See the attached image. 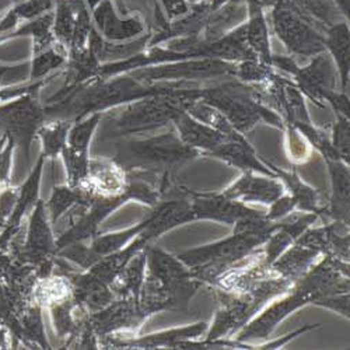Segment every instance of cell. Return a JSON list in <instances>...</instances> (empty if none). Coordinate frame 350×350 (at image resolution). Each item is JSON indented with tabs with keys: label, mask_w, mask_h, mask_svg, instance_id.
<instances>
[{
	"label": "cell",
	"mask_w": 350,
	"mask_h": 350,
	"mask_svg": "<svg viewBox=\"0 0 350 350\" xmlns=\"http://www.w3.org/2000/svg\"><path fill=\"white\" fill-rule=\"evenodd\" d=\"M199 100L215 107L240 135H247L260 121L283 129V120L255 96L252 87L228 81L199 87Z\"/></svg>",
	"instance_id": "1"
},
{
	"label": "cell",
	"mask_w": 350,
	"mask_h": 350,
	"mask_svg": "<svg viewBox=\"0 0 350 350\" xmlns=\"http://www.w3.org/2000/svg\"><path fill=\"white\" fill-rule=\"evenodd\" d=\"M115 163L126 170L171 172L200 154L185 144L177 132H167L143 140H131L120 144Z\"/></svg>",
	"instance_id": "2"
},
{
	"label": "cell",
	"mask_w": 350,
	"mask_h": 350,
	"mask_svg": "<svg viewBox=\"0 0 350 350\" xmlns=\"http://www.w3.org/2000/svg\"><path fill=\"white\" fill-rule=\"evenodd\" d=\"M192 81L181 83L174 93L159 94L132 101L113 118V132L120 135L139 133L154 128L165 126L177 116L183 108L181 92Z\"/></svg>",
	"instance_id": "3"
},
{
	"label": "cell",
	"mask_w": 350,
	"mask_h": 350,
	"mask_svg": "<svg viewBox=\"0 0 350 350\" xmlns=\"http://www.w3.org/2000/svg\"><path fill=\"white\" fill-rule=\"evenodd\" d=\"M272 23L278 38L290 53L312 57L327 51L324 36L317 31L311 20L291 0L273 8Z\"/></svg>",
	"instance_id": "4"
},
{
	"label": "cell",
	"mask_w": 350,
	"mask_h": 350,
	"mask_svg": "<svg viewBox=\"0 0 350 350\" xmlns=\"http://www.w3.org/2000/svg\"><path fill=\"white\" fill-rule=\"evenodd\" d=\"M237 64L226 62L215 57H192L171 64L154 65L129 72L140 83L154 84L164 81H195L200 79L236 77Z\"/></svg>",
	"instance_id": "5"
},
{
	"label": "cell",
	"mask_w": 350,
	"mask_h": 350,
	"mask_svg": "<svg viewBox=\"0 0 350 350\" xmlns=\"http://www.w3.org/2000/svg\"><path fill=\"white\" fill-rule=\"evenodd\" d=\"M40 92H31L0 105V132L9 135L30 156L31 143L45 124V108L38 101Z\"/></svg>",
	"instance_id": "6"
},
{
	"label": "cell",
	"mask_w": 350,
	"mask_h": 350,
	"mask_svg": "<svg viewBox=\"0 0 350 350\" xmlns=\"http://www.w3.org/2000/svg\"><path fill=\"white\" fill-rule=\"evenodd\" d=\"M293 293H290L284 299L269 306L259 317L252 319L247 327H244L243 331L237 335V340L245 343L250 340L267 339L280 321H283L288 314L308 303L315 301L317 295L301 279L293 284Z\"/></svg>",
	"instance_id": "7"
},
{
	"label": "cell",
	"mask_w": 350,
	"mask_h": 350,
	"mask_svg": "<svg viewBox=\"0 0 350 350\" xmlns=\"http://www.w3.org/2000/svg\"><path fill=\"white\" fill-rule=\"evenodd\" d=\"M189 211L192 220H215L226 224H236L240 220L262 215L247 208L245 203L228 199L221 193H193L189 191Z\"/></svg>",
	"instance_id": "8"
},
{
	"label": "cell",
	"mask_w": 350,
	"mask_h": 350,
	"mask_svg": "<svg viewBox=\"0 0 350 350\" xmlns=\"http://www.w3.org/2000/svg\"><path fill=\"white\" fill-rule=\"evenodd\" d=\"M293 77L299 90L318 105L327 92L336 90L338 72L327 51L312 56L311 64L306 68L299 66Z\"/></svg>",
	"instance_id": "9"
},
{
	"label": "cell",
	"mask_w": 350,
	"mask_h": 350,
	"mask_svg": "<svg viewBox=\"0 0 350 350\" xmlns=\"http://www.w3.org/2000/svg\"><path fill=\"white\" fill-rule=\"evenodd\" d=\"M92 20L101 37L112 42L131 41L144 33V23L140 16L121 17L111 0H104L92 12Z\"/></svg>",
	"instance_id": "10"
},
{
	"label": "cell",
	"mask_w": 350,
	"mask_h": 350,
	"mask_svg": "<svg viewBox=\"0 0 350 350\" xmlns=\"http://www.w3.org/2000/svg\"><path fill=\"white\" fill-rule=\"evenodd\" d=\"M283 193L284 187L278 181V178L269 180L267 177H258L255 172H245L239 181L221 192V195L228 199L243 203L259 202L265 203V205H272Z\"/></svg>",
	"instance_id": "11"
},
{
	"label": "cell",
	"mask_w": 350,
	"mask_h": 350,
	"mask_svg": "<svg viewBox=\"0 0 350 350\" xmlns=\"http://www.w3.org/2000/svg\"><path fill=\"white\" fill-rule=\"evenodd\" d=\"M172 124L181 140L200 153L211 154L221 144L230 140L224 133L195 120L187 111H181L175 116Z\"/></svg>",
	"instance_id": "12"
},
{
	"label": "cell",
	"mask_w": 350,
	"mask_h": 350,
	"mask_svg": "<svg viewBox=\"0 0 350 350\" xmlns=\"http://www.w3.org/2000/svg\"><path fill=\"white\" fill-rule=\"evenodd\" d=\"M44 160H45V156L41 154L38 161H37V165L34 167L31 174L28 175V178L25 180V183L21 185L20 192H18L17 199H16V203L13 206V211H12V213H10L8 221H6V228L3 231V234L0 236V247L6 245V243L12 239V236L18 228L24 215L28 211H30L33 206H36L37 202L40 200L38 195H40L41 175H42V170H44Z\"/></svg>",
	"instance_id": "13"
},
{
	"label": "cell",
	"mask_w": 350,
	"mask_h": 350,
	"mask_svg": "<svg viewBox=\"0 0 350 350\" xmlns=\"http://www.w3.org/2000/svg\"><path fill=\"white\" fill-rule=\"evenodd\" d=\"M25 252L34 262H46L56 252V240L53 239L51 223L46 216L45 203L40 199L34 206L30 227L25 241Z\"/></svg>",
	"instance_id": "14"
},
{
	"label": "cell",
	"mask_w": 350,
	"mask_h": 350,
	"mask_svg": "<svg viewBox=\"0 0 350 350\" xmlns=\"http://www.w3.org/2000/svg\"><path fill=\"white\" fill-rule=\"evenodd\" d=\"M152 38V33L140 36L131 41L124 42H112L107 41L101 37V34L96 30V27H92V31L89 36V42H87V48H89L94 56L98 59V62L109 64V62H118L125 61L128 57L144 51L148 48V44Z\"/></svg>",
	"instance_id": "15"
},
{
	"label": "cell",
	"mask_w": 350,
	"mask_h": 350,
	"mask_svg": "<svg viewBox=\"0 0 350 350\" xmlns=\"http://www.w3.org/2000/svg\"><path fill=\"white\" fill-rule=\"evenodd\" d=\"M319 255L321 251L317 248L296 243L286 254L276 258L269 267V273L296 283L311 267L315 265V260Z\"/></svg>",
	"instance_id": "16"
},
{
	"label": "cell",
	"mask_w": 350,
	"mask_h": 350,
	"mask_svg": "<svg viewBox=\"0 0 350 350\" xmlns=\"http://www.w3.org/2000/svg\"><path fill=\"white\" fill-rule=\"evenodd\" d=\"M265 8H262L258 0H247V20L245 34L247 42L252 52L256 55L258 61L271 65L272 52L268 23L265 18ZM272 66V65H271Z\"/></svg>",
	"instance_id": "17"
},
{
	"label": "cell",
	"mask_w": 350,
	"mask_h": 350,
	"mask_svg": "<svg viewBox=\"0 0 350 350\" xmlns=\"http://www.w3.org/2000/svg\"><path fill=\"white\" fill-rule=\"evenodd\" d=\"M211 154L231 165L241 168L244 172H259L271 178H279L276 172L268 168V165L262 163L260 159H258L254 148L247 140H228Z\"/></svg>",
	"instance_id": "18"
},
{
	"label": "cell",
	"mask_w": 350,
	"mask_h": 350,
	"mask_svg": "<svg viewBox=\"0 0 350 350\" xmlns=\"http://www.w3.org/2000/svg\"><path fill=\"white\" fill-rule=\"evenodd\" d=\"M325 49L331 55L340 79V90L346 93L350 70V34L346 21H339L325 30Z\"/></svg>",
	"instance_id": "19"
},
{
	"label": "cell",
	"mask_w": 350,
	"mask_h": 350,
	"mask_svg": "<svg viewBox=\"0 0 350 350\" xmlns=\"http://www.w3.org/2000/svg\"><path fill=\"white\" fill-rule=\"evenodd\" d=\"M332 178V198L328 215L336 221L349 223V168L340 159H325Z\"/></svg>",
	"instance_id": "20"
},
{
	"label": "cell",
	"mask_w": 350,
	"mask_h": 350,
	"mask_svg": "<svg viewBox=\"0 0 350 350\" xmlns=\"http://www.w3.org/2000/svg\"><path fill=\"white\" fill-rule=\"evenodd\" d=\"M52 28H53V10L44 13L42 16H40L34 20H30L24 25L18 27L17 30L13 31L12 34H8V36L0 38V42H3L10 38L30 36V37H33V41H34L33 53L36 55V53H40L53 45L55 37H53Z\"/></svg>",
	"instance_id": "21"
},
{
	"label": "cell",
	"mask_w": 350,
	"mask_h": 350,
	"mask_svg": "<svg viewBox=\"0 0 350 350\" xmlns=\"http://www.w3.org/2000/svg\"><path fill=\"white\" fill-rule=\"evenodd\" d=\"M268 167L278 174V177L282 178L288 191H290V195L293 196V199L296 200L297 203V208H300L301 211L304 212H308V213H315V215H321V212H323V209H319V193L317 189H312L311 187L306 185L300 178L299 175L296 174V171H283L280 170L279 167L276 165H272V164H268Z\"/></svg>",
	"instance_id": "22"
},
{
	"label": "cell",
	"mask_w": 350,
	"mask_h": 350,
	"mask_svg": "<svg viewBox=\"0 0 350 350\" xmlns=\"http://www.w3.org/2000/svg\"><path fill=\"white\" fill-rule=\"evenodd\" d=\"M93 196L85 193L80 188H75L70 185L55 187L48 203L45 205L51 219V224H55L75 205H90Z\"/></svg>",
	"instance_id": "23"
},
{
	"label": "cell",
	"mask_w": 350,
	"mask_h": 350,
	"mask_svg": "<svg viewBox=\"0 0 350 350\" xmlns=\"http://www.w3.org/2000/svg\"><path fill=\"white\" fill-rule=\"evenodd\" d=\"M208 331V324L206 323H199L195 325H189L185 328H175L170 329L165 332L154 334V335H148L144 338L136 339L131 343V346H139L144 349H154V347H175L180 342L184 340H191L200 338Z\"/></svg>",
	"instance_id": "24"
},
{
	"label": "cell",
	"mask_w": 350,
	"mask_h": 350,
	"mask_svg": "<svg viewBox=\"0 0 350 350\" xmlns=\"http://www.w3.org/2000/svg\"><path fill=\"white\" fill-rule=\"evenodd\" d=\"M157 215V211L153 212V215L150 217H148L146 220H143L142 223L131 227V228H126V230H122V231H116V232H111V234H104V236H98L93 240L92 243V250L101 258L109 255V254H113L116 251L122 250L132 239L137 237L140 232L148 227L156 217Z\"/></svg>",
	"instance_id": "25"
},
{
	"label": "cell",
	"mask_w": 350,
	"mask_h": 350,
	"mask_svg": "<svg viewBox=\"0 0 350 350\" xmlns=\"http://www.w3.org/2000/svg\"><path fill=\"white\" fill-rule=\"evenodd\" d=\"M72 126L70 120H55L52 122L44 124L40 131L38 136L42 143V154L49 159H56L66 148L68 133Z\"/></svg>",
	"instance_id": "26"
},
{
	"label": "cell",
	"mask_w": 350,
	"mask_h": 350,
	"mask_svg": "<svg viewBox=\"0 0 350 350\" xmlns=\"http://www.w3.org/2000/svg\"><path fill=\"white\" fill-rule=\"evenodd\" d=\"M76 24V10L69 0H55L53 37L61 46L70 51Z\"/></svg>",
	"instance_id": "27"
},
{
	"label": "cell",
	"mask_w": 350,
	"mask_h": 350,
	"mask_svg": "<svg viewBox=\"0 0 350 350\" xmlns=\"http://www.w3.org/2000/svg\"><path fill=\"white\" fill-rule=\"evenodd\" d=\"M68 62L66 52H62L52 46L46 48L45 51L36 53L33 56V61L30 64V79L31 81H38L46 77L51 72L62 68Z\"/></svg>",
	"instance_id": "28"
},
{
	"label": "cell",
	"mask_w": 350,
	"mask_h": 350,
	"mask_svg": "<svg viewBox=\"0 0 350 350\" xmlns=\"http://www.w3.org/2000/svg\"><path fill=\"white\" fill-rule=\"evenodd\" d=\"M236 77H239L244 83H259L264 84L276 77L271 65H267L258 59L244 61L237 64Z\"/></svg>",
	"instance_id": "29"
},
{
	"label": "cell",
	"mask_w": 350,
	"mask_h": 350,
	"mask_svg": "<svg viewBox=\"0 0 350 350\" xmlns=\"http://www.w3.org/2000/svg\"><path fill=\"white\" fill-rule=\"evenodd\" d=\"M331 142L339 159L349 164V118L346 116L336 115Z\"/></svg>",
	"instance_id": "30"
},
{
	"label": "cell",
	"mask_w": 350,
	"mask_h": 350,
	"mask_svg": "<svg viewBox=\"0 0 350 350\" xmlns=\"http://www.w3.org/2000/svg\"><path fill=\"white\" fill-rule=\"evenodd\" d=\"M30 64H23L17 66L0 65V87L8 84H16L30 79Z\"/></svg>",
	"instance_id": "31"
},
{
	"label": "cell",
	"mask_w": 350,
	"mask_h": 350,
	"mask_svg": "<svg viewBox=\"0 0 350 350\" xmlns=\"http://www.w3.org/2000/svg\"><path fill=\"white\" fill-rule=\"evenodd\" d=\"M296 208H297V203L293 199V196H291V195H282L279 199H276L272 203L271 209L268 211L265 217L269 221H278V220L286 217L287 215H290Z\"/></svg>",
	"instance_id": "32"
},
{
	"label": "cell",
	"mask_w": 350,
	"mask_h": 350,
	"mask_svg": "<svg viewBox=\"0 0 350 350\" xmlns=\"http://www.w3.org/2000/svg\"><path fill=\"white\" fill-rule=\"evenodd\" d=\"M159 3L168 23L188 14L191 10V5L187 0H159Z\"/></svg>",
	"instance_id": "33"
},
{
	"label": "cell",
	"mask_w": 350,
	"mask_h": 350,
	"mask_svg": "<svg viewBox=\"0 0 350 350\" xmlns=\"http://www.w3.org/2000/svg\"><path fill=\"white\" fill-rule=\"evenodd\" d=\"M286 0H258V3L262 6V8H275L278 5H282L284 3Z\"/></svg>",
	"instance_id": "34"
},
{
	"label": "cell",
	"mask_w": 350,
	"mask_h": 350,
	"mask_svg": "<svg viewBox=\"0 0 350 350\" xmlns=\"http://www.w3.org/2000/svg\"><path fill=\"white\" fill-rule=\"evenodd\" d=\"M84 2H85L87 8L90 9V12H93L101 2H104V0H84Z\"/></svg>",
	"instance_id": "35"
},
{
	"label": "cell",
	"mask_w": 350,
	"mask_h": 350,
	"mask_svg": "<svg viewBox=\"0 0 350 350\" xmlns=\"http://www.w3.org/2000/svg\"><path fill=\"white\" fill-rule=\"evenodd\" d=\"M187 2L191 6H198V5H211L212 0H187Z\"/></svg>",
	"instance_id": "36"
}]
</instances>
